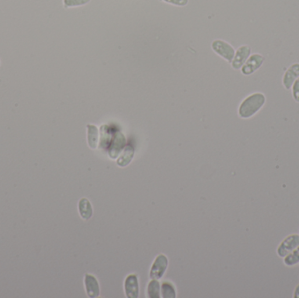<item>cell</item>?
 <instances>
[{
	"instance_id": "3",
	"label": "cell",
	"mask_w": 299,
	"mask_h": 298,
	"mask_svg": "<svg viewBox=\"0 0 299 298\" xmlns=\"http://www.w3.org/2000/svg\"><path fill=\"white\" fill-rule=\"evenodd\" d=\"M212 48L215 53L219 54L223 59H225L227 62H232L233 61L235 51H234V47L229 43L221 41V40H216L213 41Z\"/></svg>"
},
{
	"instance_id": "21",
	"label": "cell",
	"mask_w": 299,
	"mask_h": 298,
	"mask_svg": "<svg viewBox=\"0 0 299 298\" xmlns=\"http://www.w3.org/2000/svg\"><path fill=\"white\" fill-rule=\"evenodd\" d=\"M293 298H299V284L296 287L295 291H294V295H293Z\"/></svg>"
},
{
	"instance_id": "5",
	"label": "cell",
	"mask_w": 299,
	"mask_h": 298,
	"mask_svg": "<svg viewBox=\"0 0 299 298\" xmlns=\"http://www.w3.org/2000/svg\"><path fill=\"white\" fill-rule=\"evenodd\" d=\"M168 266V259L164 254H160L157 256L153 262L150 272V276L152 279L159 280L164 275Z\"/></svg>"
},
{
	"instance_id": "17",
	"label": "cell",
	"mask_w": 299,
	"mask_h": 298,
	"mask_svg": "<svg viewBox=\"0 0 299 298\" xmlns=\"http://www.w3.org/2000/svg\"><path fill=\"white\" fill-rule=\"evenodd\" d=\"M111 132L109 131V127L107 125H103L101 129V144L100 146L105 148L108 145V143L111 140Z\"/></svg>"
},
{
	"instance_id": "15",
	"label": "cell",
	"mask_w": 299,
	"mask_h": 298,
	"mask_svg": "<svg viewBox=\"0 0 299 298\" xmlns=\"http://www.w3.org/2000/svg\"><path fill=\"white\" fill-rule=\"evenodd\" d=\"M147 294L148 298H160V282H158V280L152 279L150 283L148 284Z\"/></svg>"
},
{
	"instance_id": "4",
	"label": "cell",
	"mask_w": 299,
	"mask_h": 298,
	"mask_svg": "<svg viewBox=\"0 0 299 298\" xmlns=\"http://www.w3.org/2000/svg\"><path fill=\"white\" fill-rule=\"evenodd\" d=\"M265 61V58L260 53H254L250 55L249 59L247 60L245 64L242 66V73L244 75H250L254 74L256 70H258L262 67L263 62Z\"/></svg>"
},
{
	"instance_id": "14",
	"label": "cell",
	"mask_w": 299,
	"mask_h": 298,
	"mask_svg": "<svg viewBox=\"0 0 299 298\" xmlns=\"http://www.w3.org/2000/svg\"><path fill=\"white\" fill-rule=\"evenodd\" d=\"M283 263L288 267H292L299 263V247L283 257Z\"/></svg>"
},
{
	"instance_id": "8",
	"label": "cell",
	"mask_w": 299,
	"mask_h": 298,
	"mask_svg": "<svg viewBox=\"0 0 299 298\" xmlns=\"http://www.w3.org/2000/svg\"><path fill=\"white\" fill-rule=\"evenodd\" d=\"M125 143H126V139L123 134H122L121 132L115 133L110 150H109V155L112 160H115L118 157L119 154L121 153V151H123V148L125 146Z\"/></svg>"
},
{
	"instance_id": "6",
	"label": "cell",
	"mask_w": 299,
	"mask_h": 298,
	"mask_svg": "<svg viewBox=\"0 0 299 298\" xmlns=\"http://www.w3.org/2000/svg\"><path fill=\"white\" fill-rule=\"evenodd\" d=\"M124 291L128 298H138L139 295V285L138 276L132 274L124 281Z\"/></svg>"
},
{
	"instance_id": "18",
	"label": "cell",
	"mask_w": 299,
	"mask_h": 298,
	"mask_svg": "<svg viewBox=\"0 0 299 298\" xmlns=\"http://www.w3.org/2000/svg\"><path fill=\"white\" fill-rule=\"evenodd\" d=\"M91 0H63V5L65 8H72V7H78L82 5L89 4Z\"/></svg>"
},
{
	"instance_id": "20",
	"label": "cell",
	"mask_w": 299,
	"mask_h": 298,
	"mask_svg": "<svg viewBox=\"0 0 299 298\" xmlns=\"http://www.w3.org/2000/svg\"><path fill=\"white\" fill-rule=\"evenodd\" d=\"M165 3L177 5V6H185L188 4V0H163Z\"/></svg>"
},
{
	"instance_id": "2",
	"label": "cell",
	"mask_w": 299,
	"mask_h": 298,
	"mask_svg": "<svg viewBox=\"0 0 299 298\" xmlns=\"http://www.w3.org/2000/svg\"><path fill=\"white\" fill-rule=\"evenodd\" d=\"M299 247V234H291L283 240L276 249L279 257L283 258Z\"/></svg>"
},
{
	"instance_id": "7",
	"label": "cell",
	"mask_w": 299,
	"mask_h": 298,
	"mask_svg": "<svg viewBox=\"0 0 299 298\" xmlns=\"http://www.w3.org/2000/svg\"><path fill=\"white\" fill-rule=\"evenodd\" d=\"M251 54V48L249 46H242L238 48L236 53L234 54V59L232 61V67L234 69H241L242 66L245 64L247 60Z\"/></svg>"
},
{
	"instance_id": "13",
	"label": "cell",
	"mask_w": 299,
	"mask_h": 298,
	"mask_svg": "<svg viewBox=\"0 0 299 298\" xmlns=\"http://www.w3.org/2000/svg\"><path fill=\"white\" fill-rule=\"evenodd\" d=\"M133 156H134V148L131 145H129L124 149L123 154L119 158L116 163L119 166L125 167V166H127L129 163H131V160L133 159Z\"/></svg>"
},
{
	"instance_id": "12",
	"label": "cell",
	"mask_w": 299,
	"mask_h": 298,
	"mask_svg": "<svg viewBox=\"0 0 299 298\" xmlns=\"http://www.w3.org/2000/svg\"><path fill=\"white\" fill-rule=\"evenodd\" d=\"M88 143L91 149H96L98 144V129L95 125L89 124L88 126Z\"/></svg>"
},
{
	"instance_id": "10",
	"label": "cell",
	"mask_w": 299,
	"mask_h": 298,
	"mask_svg": "<svg viewBox=\"0 0 299 298\" xmlns=\"http://www.w3.org/2000/svg\"><path fill=\"white\" fill-rule=\"evenodd\" d=\"M84 283L88 296L91 298H98L100 295V287L96 278L91 274H86L84 277Z\"/></svg>"
},
{
	"instance_id": "19",
	"label": "cell",
	"mask_w": 299,
	"mask_h": 298,
	"mask_svg": "<svg viewBox=\"0 0 299 298\" xmlns=\"http://www.w3.org/2000/svg\"><path fill=\"white\" fill-rule=\"evenodd\" d=\"M292 89V96L296 102H299V78L296 80L295 82L291 87Z\"/></svg>"
},
{
	"instance_id": "1",
	"label": "cell",
	"mask_w": 299,
	"mask_h": 298,
	"mask_svg": "<svg viewBox=\"0 0 299 298\" xmlns=\"http://www.w3.org/2000/svg\"><path fill=\"white\" fill-rule=\"evenodd\" d=\"M266 102V97L262 93H254L250 94L242 101L239 107V115L243 119L252 117L257 112L261 111Z\"/></svg>"
},
{
	"instance_id": "9",
	"label": "cell",
	"mask_w": 299,
	"mask_h": 298,
	"mask_svg": "<svg viewBox=\"0 0 299 298\" xmlns=\"http://www.w3.org/2000/svg\"><path fill=\"white\" fill-rule=\"evenodd\" d=\"M299 78V63H294L289 67L283 74V85L287 90H291L293 83Z\"/></svg>"
},
{
	"instance_id": "22",
	"label": "cell",
	"mask_w": 299,
	"mask_h": 298,
	"mask_svg": "<svg viewBox=\"0 0 299 298\" xmlns=\"http://www.w3.org/2000/svg\"><path fill=\"white\" fill-rule=\"evenodd\" d=\"M0 66H1V61H0Z\"/></svg>"
},
{
	"instance_id": "16",
	"label": "cell",
	"mask_w": 299,
	"mask_h": 298,
	"mask_svg": "<svg viewBox=\"0 0 299 298\" xmlns=\"http://www.w3.org/2000/svg\"><path fill=\"white\" fill-rule=\"evenodd\" d=\"M162 297L164 298H176V291L172 283L165 282L162 284Z\"/></svg>"
},
{
	"instance_id": "11",
	"label": "cell",
	"mask_w": 299,
	"mask_h": 298,
	"mask_svg": "<svg viewBox=\"0 0 299 298\" xmlns=\"http://www.w3.org/2000/svg\"><path fill=\"white\" fill-rule=\"evenodd\" d=\"M79 212L80 215L82 217L83 220H90L92 214H93V210L91 206L90 200L86 198H82V200H80L78 204Z\"/></svg>"
}]
</instances>
